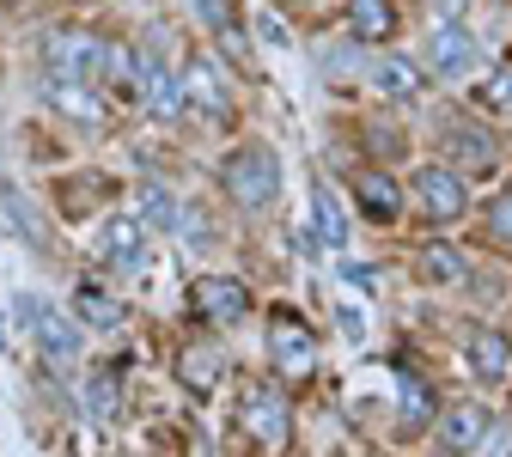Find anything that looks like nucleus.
<instances>
[{
  "mask_svg": "<svg viewBox=\"0 0 512 457\" xmlns=\"http://www.w3.org/2000/svg\"><path fill=\"white\" fill-rule=\"evenodd\" d=\"M488 232H494V244H506V250H512V189H500V195H494V208H488Z\"/></svg>",
  "mask_w": 512,
  "mask_h": 457,
  "instance_id": "obj_29",
  "label": "nucleus"
},
{
  "mask_svg": "<svg viewBox=\"0 0 512 457\" xmlns=\"http://www.w3.org/2000/svg\"><path fill=\"white\" fill-rule=\"evenodd\" d=\"M0 202H7V220H13V232H19V238L43 244V220H37V208L25 202V189H19L13 177H0Z\"/></svg>",
  "mask_w": 512,
  "mask_h": 457,
  "instance_id": "obj_24",
  "label": "nucleus"
},
{
  "mask_svg": "<svg viewBox=\"0 0 512 457\" xmlns=\"http://www.w3.org/2000/svg\"><path fill=\"white\" fill-rule=\"evenodd\" d=\"M427 68L445 74V80L470 74L476 68V37L464 25H452V19H433V31H427Z\"/></svg>",
  "mask_w": 512,
  "mask_h": 457,
  "instance_id": "obj_6",
  "label": "nucleus"
},
{
  "mask_svg": "<svg viewBox=\"0 0 512 457\" xmlns=\"http://www.w3.org/2000/svg\"><path fill=\"white\" fill-rule=\"evenodd\" d=\"M177 378H183L189 390H202V397H208V390L220 384V360H214L208 348H196V354H183V360H177Z\"/></svg>",
  "mask_w": 512,
  "mask_h": 457,
  "instance_id": "obj_27",
  "label": "nucleus"
},
{
  "mask_svg": "<svg viewBox=\"0 0 512 457\" xmlns=\"http://www.w3.org/2000/svg\"><path fill=\"white\" fill-rule=\"evenodd\" d=\"M342 275H348V281H354V287H378V275H372V269H366V263H342Z\"/></svg>",
  "mask_w": 512,
  "mask_h": 457,
  "instance_id": "obj_30",
  "label": "nucleus"
},
{
  "mask_svg": "<svg viewBox=\"0 0 512 457\" xmlns=\"http://www.w3.org/2000/svg\"><path fill=\"white\" fill-rule=\"evenodd\" d=\"M433 421H439V445L452 451V457H470V451L488 439V427H494L482 403H458V409H445V415H433Z\"/></svg>",
  "mask_w": 512,
  "mask_h": 457,
  "instance_id": "obj_9",
  "label": "nucleus"
},
{
  "mask_svg": "<svg viewBox=\"0 0 512 457\" xmlns=\"http://www.w3.org/2000/svg\"><path fill=\"white\" fill-rule=\"evenodd\" d=\"M269 354L281 360V372H311L317 342H311V330H305L299 317H275L269 323Z\"/></svg>",
  "mask_w": 512,
  "mask_h": 457,
  "instance_id": "obj_10",
  "label": "nucleus"
},
{
  "mask_svg": "<svg viewBox=\"0 0 512 457\" xmlns=\"http://www.w3.org/2000/svg\"><path fill=\"white\" fill-rule=\"evenodd\" d=\"M43 68L55 80H98V68H104V37L80 31V25H55L43 37Z\"/></svg>",
  "mask_w": 512,
  "mask_h": 457,
  "instance_id": "obj_3",
  "label": "nucleus"
},
{
  "mask_svg": "<svg viewBox=\"0 0 512 457\" xmlns=\"http://www.w3.org/2000/svg\"><path fill=\"white\" fill-rule=\"evenodd\" d=\"M220 183L238 208H269L275 202V189H281V165L269 147H238L226 165H220Z\"/></svg>",
  "mask_w": 512,
  "mask_h": 457,
  "instance_id": "obj_2",
  "label": "nucleus"
},
{
  "mask_svg": "<svg viewBox=\"0 0 512 457\" xmlns=\"http://www.w3.org/2000/svg\"><path fill=\"white\" fill-rule=\"evenodd\" d=\"M445 147H452V159L470 165V171H494V135L482 122H452L445 128Z\"/></svg>",
  "mask_w": 512,
  "mask_h": 457,
  "instance_id": "obj_14",
  "label": "nucleus"
},
{
  "mask_svg": "<svg viewBox=\"0 0 512 457\" xmlns=\"http://www.w3.org/2000/svg\"><path fill=\"white\" fill-rule=\"evenodd\" d=\"M415 269H421V281H464V256L452 244H421Z\"/></svg>",
  "mask_w": 512,
  "mask_h": 457,
  "instance_id": "obj_26",
  "label": "nucleus"
},
{
  "mask_svg": "<svg viewBox=\"0 0 512 457\" xmlns=\"http://www.w3.org/2000/svg\"><path fill=\"white\" fill-rule=\"evenodd\" d=\"M189 305L208 323H244L250 317V287L232 281V275H202V281H189Z\"/></svg>",
  "mask_w": 512,
  "mask_h": 457,
  "instance_id": "obj_5",
  "label": "nucleus"
},
{
  "mask_svg": "<svg viewBox=\"0 0 512 457\" xmlns=\"http://www.w3.org/2000/svg\"><path fill=\"white\" fill-rule=\"evenodd\" d=\"M482 104L500 110V116H512V61H500V68L482 80Z\"/></svg>",
  "mask_w": 512,
  "mask_h": 457,
  "instance_id": "obj_28",
  "label": "nucleus"
},
{
  "mask_svg": "<svg viewBox=\"0 0 512 457\" xmlns=\"http://www.w3.org/2000/svg\"><path fill=\"white\" fill-rule=\"evenodd\" d=\"M19 330L37 342V354H43L49 366H74V360H80V317L55 311V305L37 299V293L19 299Z\"/></svg>",
  "mask_w": 512,
  "mask_h": 457,
  "instance_id": "obj_1",
  "label": "nucleus"
},
{
  "mask_svg": "<svg viewBox=\"0 0 512 457\" xmlns=\"http://www.w3.org/2000/svg\"><path fill=\"white\" fill-rule=\"evenodd\" d=\"M183 98L208 110V116H232V86H226V68L208 55H189L183 61Z\"/></svg>",
  "mask_w": 512,
  "mask_h": 457,
  "instance_id": "obj_7",
  "label": "nucleus"
},
{
  "mask_svg": "<svg viewBox=\"0 0 512 457\" xmlns=\"http://www.w3.org/2000/svg\"><path fill=\"white\" fill-rule=\"evenodd\" d=\"M250 433L263 439V445H275V439H287V403L275 397V390H250Z\"/></svg>",
  "mask_w": 512,
  "mask_h": 457,
  "instance_id": "obj_19",
  "label": "nucleus"
},
{
  "mask_svg": "<svg viewBox=\"0 0 512 457\" xmlns=\"http://www.w3.org/2000/svg\"><path fill=\"white\" fill-rule=\"evenodd\" d=\"M98 256H104L116 275H135V269L147 263V226H141L135 214H116V220L104 226V238H98Z\"/></svg>",
  "mask_w": 512,
  "mask_h": 457,
  "instance_id": "obj_8",
  "label": "nucleus"
},
{
  "mask_svg": "<svg viewBox=\"0 0 512 457\" xmlns=\"http://www.w3.org/2000/svg\"><path fill=\"white\" fill-rule=\"evenodd\" d=\"M311 232L324 238L330 250H342V238H348V220H342V208H336V195H330L324 183L311 189Z\"/></svg>",
  "mask_w": 512,
  "mask_h": 457,
  "instance_id": "obj_22",
  "label": "nucleus"
},
{
  "mask_svg": "<svg viewBox=\"0 0 512 457\" xmlns=\"http://www.w3.org/2000/svg\"><path fill=\"white\" fill-rule=\"evenodd\" d=\"M397 397H403V421H409V427H427V421L439 415L433 384H427V378H415L409 366H397Z\"/></svg>",
  "mask_w": 512,
  "mask_h": 457,
  "instance_id": "obj_20",
  "label": "nucleus"
},
{
  "mask_svg": "<svg viewBox=\"0 0 512 457\" xmlns=\"http://www.w3.org/2000/svg\"><path fill=\"white\" fill-rule=\"evenodd\" d=\"M354 195H360L366 220H378V226H391V220L403 214V189H397V177H384V171H366V177L354 183Z\"/></svg>",
  "mask_w": 512,
  "mask_h": 457,
  "instance_id": "obj_15",
  "label": "nucleus"
},
{
  "mask_svg": "<svg viewBox=\"0 0 512 457\" xmlns=\"http://www.w3.org/2000/svg\"><path fill=\"white\" fill-rule=\"evenodd\" d=\"M135 208H141V226H147V232H177V226H183L177 195H171V189H159V183H147V189H141V202H135Z\"/></svg>",
  "mask_w": 512,
  "mask_h": 457,
  "instance_id": "obj_21",
  "label": "nucleus"
},
{
  "mask_svg": "<svg viewBox=\"0 0 512 457\" xmlns=\"http://www.w3.org/2000/svg\"><path fill=\"white\" fill-rule=\"evenodd\" d=\"M470 360H476V372H482V378H506L512 342H506L500 330H476V336H470Z\"/></svg>",
  "mask_w": 512,
  "mask_h": 457,
  "instance_id": "obj_23",
  "label": "nucleus"
},
{
  "mask_svg": "<svg viewBox=\"0 0 512 457\" xmlns=\"http://www.w3.org/2000/svg\"><path fill=\"white\" fill-rule=\"evenodd\" d=\"M372 92L391 98V104H409V98H421V68H415L409 55H384L378 68H372Z\"/></svg>",
  "mask_w": 512,
  "mask_h": 457,
  "instance_id": "obj_13",
  "label": "nucleus"
},
{
  "mask_svg": "<svg viewBox=\"0 0 512 457\" xmlns=\"http://www.w3.org/2000/svg\"><path fill=\"white\" fill-rule=\"evenodd\" d=\"M43 98H49L61 116L86 122V128H98V122H104V104L86 92V80H55V74H43Z\"/></svg>",
  "mask_w": 512,
  "mask_h": 457,
  "instance_id": "obj_12",
  "label": "nucleus"
},
{
  "mask_svg": "<svg viewBox=\"0 0 512 457\" xmlns=\"http://www.w3.org/2000/svg\"><path fill=\"white\" fill-rule=\"evenodd\" d=\"M74 311H80L86 330H122V305H116L98 281H80V287H74Z\"/></svg>",
  "mask_w": 512,
  "mask_h": 457,
  "instance_id": "obj_18",
  "label": "nucleus"
},
{
  "mask_svg": "<svg viewBox=\"0 0 512 457\" xmlns=\"http://www.w3.org/2000/svg\"><path fill=\"white\" fill-rule=\"evenodd\" d=\"M415 195H421V214L439 220V226H452V220L470 214V183H464L452 165H427V171L415 177Z\"/></svg>",
  "mask_w": 512,
  "mask_h": 457,
  "instance_id": "obj_4",
  "label": "nucleus"
},
{
  "mask_svg": "<svg viewBox=\"0 0 512 457\" xmlns=\"http://www.w3.org/2000/svg\"><path fill=\"white\" fill-rule=\"evenodd\" d=\"M196 13H202V25L214 31V43L232 49V61H250V43H244V25H238V13H232V0H196Z\"/></svg>",
  "mask_w": 512,
  "mask_h": 457,
  "instance_id": "obj_17",
  "label": "nucleus"
},
{
  "mask_svg": "<svg viewBox=\"0 0 512 457\" xmlns=\"http://www.w3.org/2000/svg\"><path fill=\"white\" fill-rule=\"evenodd\" d=\"M141 98L159 122H177V110L189 104L183 98V74H177V61H147V80H141Z\"/></svg>",
  "mask_w": 512,
  "mask_h": 457,
  "instance_id": "obj_11",
  "label": "nucleus"
},
{
  "mask_svg": "<svg viewBox=\"0 0 512 457\" xmlns=\"http://www.w3.org/2000/svg\"><path fill=\"white\" fill-rule=\"evenodd\" d=\"M348 31L360 43H391L397 37V7H391V0H354V7H348Z\"/></svg>",
  "mask_w": 512,
  "mask_h": 457,
  "instance_id": "obj_16",
  "label": "nucleus"
},
{
  "mask_svg": "<svg viewBox=\"0 0 512 457\" xmlns=\"http://www.w3.org/2000/svg\"><path fill=\"white\" fill-rule=\"evenodd\" d=\"M86 415L92 421H116L122 415V384H116V372H92L86 378Z\"/></svg>",
  "mask_w": 512,
  "mask_h": 457,
  "instance_id": "obj_25",
  "label": "nucleus"
}]
</instances>
